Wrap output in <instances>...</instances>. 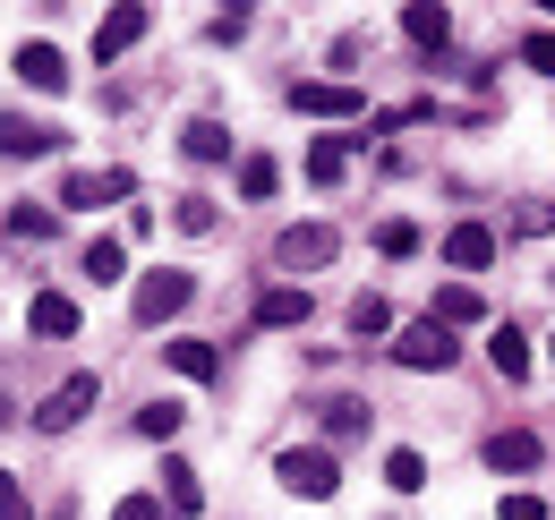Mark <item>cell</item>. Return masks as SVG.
Segmentation results:
<instances>
[{"label":"cell","mask_w":555,"mask_h":520,"mask_svg":"<svg viewBox=\"0 0 555 520\" xmlns=\"http://www.w3.org/2000/svg\"><path fill=\"white\" fill-rule=\"evenodd\" d=\"M17 77H26L35 94H61V86H69V61H61L52 43H26V52H17Z\"/></svg>","instance_id":"4fadbf2b"},{"label":"cell","mask_w":555,"mask_h":520,"mask_svg":"<svg viewBox=\"0 0 555 520\" xmlns=\"http://www.w3.org/2000/svg\"><path fill=\"white\" fill-rule=\"evenodd\" d=\"M52 231H61L52 205H17V213H9V239H52Z\"/></svg>","instance_id":"484cf974"},{"label":"cell","mask_w":555,"mask_h":520,"mask_svg":"<svg viewBox=\"0 0 555 520\" xmlns=\"http://www.w3.org/2000/svg\"><path fill=\"white\" fill-rule=\"evenodd\" d=\"M180 418H189L180 401H145V410H138V435H145V444H171V435H180Z\"/></svg>","instance_id":"603a6c76"},{"label":"cell","mask_w":555,"mask_h":520,"mask_svg":"<svg viewBox=\"0 0 555 520\" xmlns=\"http://www.w3.org/2000/svg\"><path fill=\"white\" fill-rule=\"evenodd\" d=\"M291 112H308V120H350V112H367V103H359V86H343V77H299V86H291Z\"/></svg>","instance_id":"277c9868"},{"label":"cell","mask_w":555,"mask_h":520,"mask_svg":"<svg viewBox=\"0 0 555 520\" xmlns=\"http://www.w3.org/2000/svg\"><path fill=\"white\" fill-rule=\"evenodd\" d=\"M112 520H163V495H120V504H112Z\"/></svg>","instance_id":"1f68e13d"},{"label":"cell","mask_w":555,"mask_h":520,"mask_svg":"<svg viewBox=\"0 0 555 520\" xmlns=\"http://www.w3.org/2000/svg\"><path fill=\"white\" fill-rule=\"evenodd\" d=\"M402 35H411L418 52H444V43H453V17H444L436 0H411V9H402Z\"/></svg>","instance_id":"7c38bea8"},{"label":"cell","mask_w":555,"mask_h":520,"mask_svg":"<svg viewBox=\"0 0 555 520\" xmlns=\"http://www.w3.org/2000/svg\"><path fill=\"white\" fill-rule=\"evenodd\" d=\"M444 264H453V273H487V264H495V231H487V222H453V231H444Z\"/></svg>","instance_id":"ba28073f"},{"label":"cell","mask_w":555,"mask_h":520,"mask_svg":"<svg viewBox=\"0 0 555 520\" xmlns=\"http://www.w3.org/2000/svg\"><path fill=\"white\" fill-rule=\"evenodd\" d=\"M334 248H343V239H334L325 222H291V231L274 239V264H291V273H317V264H334Z\"/></svg>","instance_id":"5b68a950"},{"label":"cell","mask_w":555,"mask_h":520,"mask_svg":"<svg viewBox=\"0 0 555 520\" xmlns=\"http://www.w3.org/2000/svg\"><path fill=\"white\" fill-rule=\"evenodd\" d=\"M436 325H487V299L470 282H444V290H436Z\"/></svg>","instance_id":"ac0fdd59"},{"label":"cell","mask_w":555,"mask_h":520,"mask_svg":"<svg viewBox=\"0 0 555 520\" xmlns=\"http://www.w3.org/2000/svg\"><path fill=\"white\" fill-rule=\"evenodd\" d=\"M350 333H359V341H376V333H393V308H385L376 290H359V299H350Z\"/></svg>","instance_id":"cb8c5ba5"},{"label":"cell","mask_w":555,"mask_h":520,"mask_svg":"<svg viewBox=\"0 0 555 520\" xmlns=\"http://www.w3.org/2000/svg\"><path fill=\"white\" fill-rule=\"evenodd\" d=\"M52 520H69V512H52Z\"/></svg>","instance_id":"d590c367"},{"label":"cell","mask_w":555,"mask_h":520,"mask_svg":"<svg viewBox=\"0 0 555 520\" xmlns=\"http://www.w3.org/2000/svg\"><path fill=\"white\" fill-rule=\"evenodd\" d=\"M521 61L539 68V77H555V35H547V26H539V35H521Z\"/></svg>","instance_id":"4dcf8cb0"},{"label":"cell","mask_w":555,"mask_h":520,"mask_svg":"<svg viewBox=\"0 0 555 520\" xmlns=\"http://www.w3.org/2000/svg\"><path fill=\"white\" fill-rule=\"evenodd\" d=\"M163 504H171V520H197V512H206V495H197V469H189V460H163Z\"/></svg>","instance_id":"9a60e30c"},{"label":"cell","mask_w":555,"mask_h":520,"mask_svg":"<svg viewBox=\"0 0 555 520\" xmlns=\"http://www.w3.org/2000/svg\"><path fill=\"white\" fill-rule=\"evenodd\" d=\"M487 359H495V376H504V385H521V376H530V341H521L513 325L487 333Z\"/></svg>","instance_id":"e0dca14e"},{"label":"cell","mask_w":555,"mask_h":520,"mask_svg":"<svg viewBox=\"0 0 555 520\" xmlns=\"http://www.w3.org/2000/svg\"><path fill=\"white\" fill-rule=\"evenodd\" d=\"M487 469H539V435H487Z\"/></svg>","instance_id":"44dd1931"},{"label":"cell","mask_w":555,"mask_h":520,"mask_svg":"<svg viewBox=\"0 0 555 520\" xmlns=\"http://www.w3.org/2000/svg\"><path fill=\"white\" fill-rule=\"evenodd\" d=\"M0 427H9V392H0Z\"/></svg>","instance_id":"e575fe53"},{"label":"cell","mask_w":555,"mask_h":520,"mask_svg":"<svg viewBox=\"0 0 555 520\" xmlns=\"http://www.w3.org/2000/svg\"><path fill=\"white\" fill-rule=\"evenodd\" d=\"M171 222H180L189 239H206L214 222H222V205H214V196H180V213H171Z\"/></svg>","instance_id":"4316f807"},{"label":"cell","mask_w":555,"mask_h":520,"mask_svg":"<svg viewBox=\"0 0 555 520\" xmlns=\"http://www.w3.org/2000/svg\"><path fill=\"white\" fill-rule=\"evenodd\" d=\"M145 26H154V17H145L138 0H120V9H112V17L94 26V68H112V61H120V52H129V43L145 35Z\"/></svg>","instance_id":"52a82bcc"},{"label":"cell","mask_w":555,"mask_h":520,"mask_svg":"<svg viewBox=\"0 0 555 520\" xmlns=\"http://www.w3.org/2000/svg\"><path fill=\"white\" fill-rule=\"evenodd\" d=\"M94 376H69V385H52V401H43V410H35V427H43V435H69L77 418H86V410H94Z\"/></svg>","instance_id":"8992f818"},{"label":"cell","mask_w":555,"mask_h":520,"mask_svg":"<svg viewBox=\"0 0 555 520\" xmlns=\"http://www.w3.org/2000/svg\"><path fill=\"white\" fill-rule=\"evenodd\" d=\"M547 359H555V341H547Z\"/></svg>","instance_id":"8d00e7d4"},{"label":"cell","mask_w":555,"mask_h":520,"mask_svg":"<svg viewBox=\"0 0 555 520\" xmlns=\"http://www.w3.org/2000/svg\"><path fill=\"white\" fill-rule=\"evenodd\" d=\"M0 520H26V486L17 478H0Z\"/></svg>","instance_id":"d6a6232c"},{"label":"cell","mask_w":555,"mask_h":520,"mask_svg":"<svg viewBox=\"0 0 555 520\" xmlns=\"http://www.w3.org/2000/svg\"><path fill=\"white\" fill-rule=\"evenodd\" d=\"M26 333H43V341H69V333H77V299H61V290H35Z\"/></svg>","instance_id":"8fae6325"},{"label":"cell","mask_w":555,"mask_h":520,"mask_svg":"<svg viewBox=\"0 0 555 520\" xmlns=\"http://www.w3.org/2000/svg\"><path fill=\"white\" fill-rule=\"evenodd\" d=\"M189 299H197V273H180V264L145 273V282H138V325H171Z\"/></svg>","instance_id":"3957f363"},{"label":"cell","mask_w":555,"mask_h":520,"mask_svg":"<svg viewBox=\"0 0 555 520\" xmlns=\"http://www.w3.org/2000/svg\"><path fill=\"white\" fill-rule=\"evenodd\" d=\"M120 264H129V248H120V239H94V248H86V273H94V290H103V282H120Z\"/></svg>","instance_id":"83f0119b"},{"label":"cell","mask_w":555,"mask_h":520,"mask_svg":"<svg viewBox=\"0 0 555 520\" xmlns=\"http://www.w3.org/2000/svg\"><path fill=\"white\" fill-rule=\"evenodd\" d=\"M325 435H367V401H350V392H334V401H325Z\"/></svg>","instance_id":"d4e9b609"},{"label":"cell","mask_w":555,"mask_h":520,"mask_svg":"<svg viewBox=\"0 0 555 520\" xmlns=\"http://www.w3.org/2000/svg\"><path fill=\"white\" fill-rule=\"evenodd\" d=\"M180 154H189V162H222V154H231V129H222V120H189V129H180Z\"/></svg>","instance_id":"d6986e66"},{"label":"cell","mask_w":555,"mask_h":520,"mask_svg":"<svg viewBox=\"0 0 555 520\" xmlns=\"http://www.w3.org/2000/svg\"><path fill=\"white\" fill-rule=\"evenodd\" d=\"M504 520H547V504L539 495H504Z\"/></svg>","instance_id":"836d02e7"},{"label":"cell","mask_w":555,"mask_h":520,"mask_svg":"<svg viewBox=\"0 0 555 520\" xmlns=\"http://www.w3.org/2000/svg\"><path fill=\"white\" fill-rule=\"evenodd\" d=\"M343 171H350V136H317V145H308V180H317V188H334Z\"/></svg>","instance_id":"ffe728a7"},{"label":"cell","mask_w":555,"mask_h":520,"mask_svg":"<svg viewBox=\"0 0 555 520\" xmlns=\"http://www.w3.org/2000/svg\"><path fill=\"white\" fill-rule=\"evenodd\" d=\"M0 154H17V162H26V154H61V129H43V120L9 112V120H0Z\"/></svg>","instance_id":"30bf717a"},{"label":"cell","mask_w":555,"mask_h":520,"mask_svg":"<svg viewBox=\"0 0 555 520\" xmlns=\"http://www.w3.org/2000/svg\"><path fill=\"white\" fill-rule=\"evenodd\" d=\"M308 325V290H257V333H291Z\"/></svg>","instance_id":"5bb4252c"},{"label":"cell","mask_w":555,"mask_h":520,"mask_svg":"<svg viewBox=\"0 0 555 520\" xmlns=\"http://www.w3.org/2000/svg\"><path fill=\"white\" fill-rule=\"evenodd\" d=\"M129 188H138L129 171H69V180H61V205H86V213H94V205H112V196H129Z\"/></svg>","instance_id":"9c48e42d"},{"label":"cell","mask_w":555,"mask_h":520,"mask_svg":"<svg viewBox=\"0 0 555 520\" xmlns=\"http://www.w3.org/2000/svg\"><path fill=\"white\" fill-rule=\"evenodd\" d=\"M385 486H393V495H418V486H427V460H418L411 444H393V453H385Z\"/></svg>","instance_id":"7402d4cb"},{"label":"cell","mask_w":555,"mask_h":520,"mask_svg":"<svg viewBox=\"0 0 555 520\" xmlns=\"http://www.w3.org/2000/svg\"><path fill=\"white\" fill-rule=\"evenodd\" d=\"M274 188H282L274 154H248V162H240V196H274Z\"/></svg>","instance_id":"f1b7e54d"},{"label":"cell","mask_w":555,"mask_h":520,"mask_svg":"<svg viewBox=\"0 0 555 520\" xmlns=\"http://www.w3.org/2000/svg\"><path fill=\"white\" fill-rule=\"evenodd\" d=\"M274 478L291 486V495H308V504H325V495L343 486V469H334V453H325V444H291V453L274 460Z\"/></svg>","instance_id":"7a4b0ae2"},{"label":"cell","mask_w":555,"mask_h":520,"mask_svg":"<svg viewBox=\"0 0 555 520\" xmlns=\"http://www.w3.org/2000/svg\"><path fill=\"white\" fill-rule=\"evenodd\" d=\"M376 248H385V257H411V248H418V222H376Z\"/></svg>","instance_id":"f546056e"},{"label":"cell","mask_w":555,"mask_h":520,"mask_svg":"<svg viewBox=\"0 0 555 520\" xmlns=\"http://www.w3.org/2000/svg\"><path fill=\"white\" fill-rule=\"evenodd\" d=\"M163 359H171L189 385H214V376H222V350H214V341H163Z\"/></svg>","instance_id":"2e32d148"},{"label":"cell","mask_w":555,"mask_h":520,"mask_svg":"<svg viewBox=\"0 0 555 520\" xmlns=\"http://www.w3.org/2000/svg\"><path fill=\"white\" fill-rule=\"evenodd\" d=\"M453 359H462V341H453V325H436V316L402 325V341H393V367H411V376H444Z\"/></svg>","instance_id":"6da1fadb"}]
</instances>
